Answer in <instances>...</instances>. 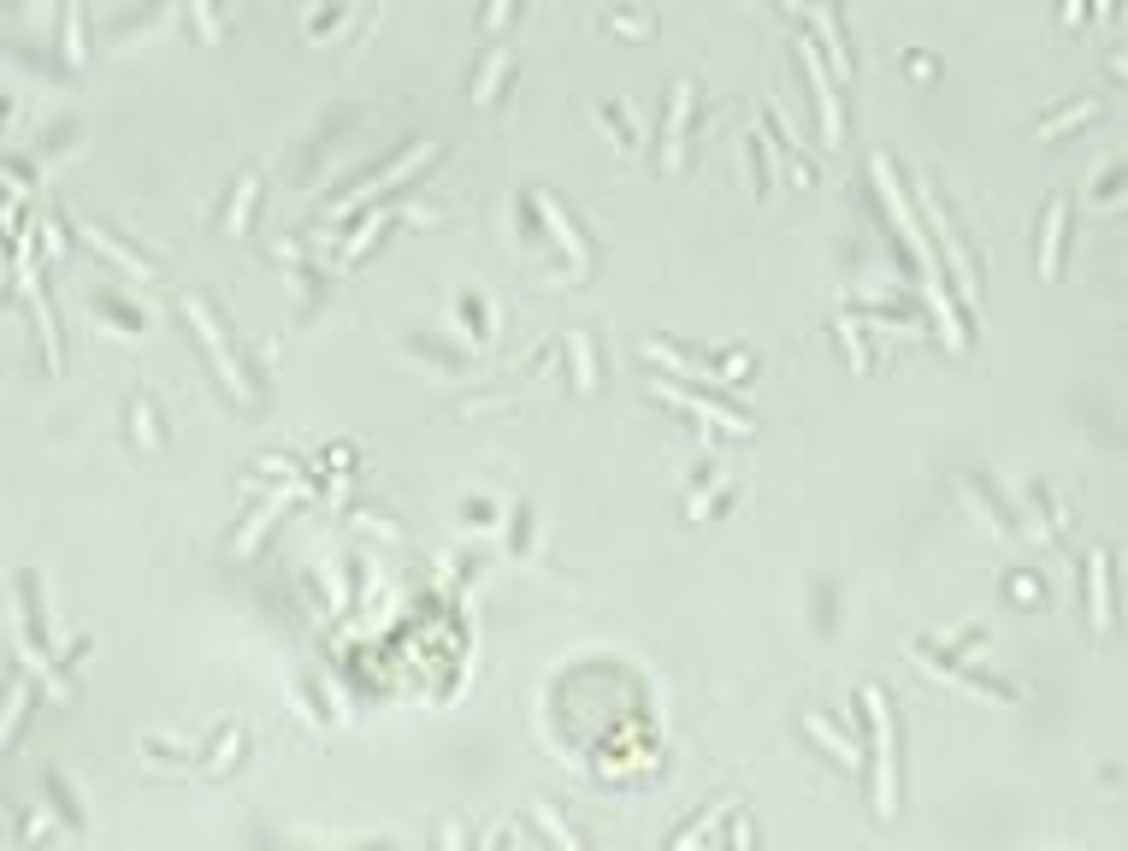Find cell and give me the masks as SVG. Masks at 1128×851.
<instances>
[{"mask_svg": "<svg viewBox=\"0 0 1128 851\" xmlns=\"http://www.w3.org/2000/svg\"><path fill=\"white\" fill-rule=\"evenodd\" d=\"M65 48H71V60H83V18H77V6L65 12Z\"/></svg>", "mask_w": 1128, "mask_h": 851, "instance_id": "cell-9", "label": "cell"}, {"mask_svg": "<svg viewBox=\"0 0 1128 851\" xmlns=\"http://www.w3.org/2000/svg\"><path fill=\"white\" fill-rule=\"evenodd\" d=\"M810 733H815V739H821V745H827V751H833V757H845V763H857V751H851V745H845L839 733H827V721H821V716H810Z\"/></svg>", "mask_w": 1128, "mask_h": 851, "instance_id": "cell-7", "label": "cell"}, {"mask_svg": "<svg viewBox=\"0 0 1128 851\" xmlns=\"http://www.w3.org/2000/svg\"><path fill=\"white\" fill-rule=\"evenodd\" d=\"M443 846H449V851H455V834H449V840H443Z\"/></svg>", "mask_w": 1128, "mask_h": 851, "instance_id": "cell-12", "label": "cell"}, {"mask_svg": "<svg viewBox=\"0 0 1128 851\" xmlns=\"http://www.w3.org/2000/svg\"><path fill=\"white\" fill-rule=\"evenodd\" d=\"M1064 219H1069V207H1064V201H1052L1046 243H1040V266H1046V278H1058V255H1064Z\"/></svg>", "mask_w": 1128, "mask_h": 851, "instance_id": "cell-3", "label": "cell"}, {"mask_svg": "<svg viewBox=\"0 0 1128 851\" xmlns=\"http://www.w3.org/2000/svg\"><path fill=\"white\" fill-rule=\"evenodd\" d=\"M804 66L815 71V95H821V125H827V136H839V107H833V89H827V77H821V66H815V48H804Z\"/></svg>", "mask_w": 1128, "mask_h": 851, "instance_id": "cell-4", "label": "cell"}, {"mask_svg": "<svg viewBox=\"0 0 1128 851\" xmlns=\"http://www.w3.org/2000/svg\"><path fill=\"white\" fill-rule=\"evenodd\" d=\"M869 710H875V804L880 816H892V804H898V775H892V716H886V698L880 692H869Z\"/></svg>", "mask_w": 1128, "mask_h": 851, "instance_id": "cell-1", "label": "cell"}, {"mask_svg": "<svg viewBox=\"0 0 1128 851\" xmlns=\"http://www.w3.org/2000/svg\"><path fill=\"white\" fill-rule=\"evenodd\" d=\"M24 698H30V692H24V680H18V686H12V698H6V716H0V739L12 733V721H18V710H24Z\"/></svg>", "mask_w": 1128, "mask_h": 851, "instance_id": "cell-10", "label": "cell"}, {"mask_svg": "<svg viewBox=\"0 0 1128 851\" xmlns=\"http://www.w3.org/2000/svg\"><path fill=\"white\" fill-rule=\"evenodd\" d=\"M686 113H691V83H680V101H674V131H668V160L680 154V136H686Z\"/></svg>", "mask_w": 1128, "mask_h": 851, "instance_id": "cell-6", "label": "cell"}, {"mask_svg": "<svg viewBox=\"0 0 1128 851\" xmlns=\"http://www.w3.org/2000/svg\"><path fill=\"white\" fill-rule=\"evenodd\" d=\"M254 190H260V184L249 178V184H243V196H237V213H231V225H243V219H249V201H254Z\"/></svg>", "mask_w": 1128, "mask_h": 851, "instance_id": "cell-11", "label": "cell"}, {"mask_svg": "<svg viewBox=\"0 0 1128 851\" xmlns=\"http://www.w3.org/2000/svg\"><path fill=\"white\" fill-rule=\"evenodd\" d=\"M184 314L195 320V326H201V343H207V355L219 361V373H225V379L237 385V367H231V355H225V337H219V326H213V314H207L201 302H184Z\"/></svg>", "mask_w": 1128, "mask_h": 851, "instance_id": "cell-2", "label": "cell"}, {"mask_svg": "<svg viewBox=\"0 0 1128 851\" xmlns=\"http://www.w3.org/2000/svg\"><path fill=\"white\" fill-rule=\"evenodd\" d=\"M1093 113H1099V101H1081V107H1069L1064 119H1052V125H1040V131H1046V136H1052V131H1069L1075 119H1093Z\"/></svg>", "mask_w": 1128, "mask_h": 851, "instance_id": "cell-8", "label": "cell"}, {"mask_svg": "<svg viewBox=\"0 0 1128 851\" xmlns=\"http://www.w3.org/2000/svg\"><path fill=\"white\" fill-rule=\"evenodd\" d=\"M1093 621H1111V586H1105V556H1093Z\"/></svg>", "mask_w": 1128, "mask_h": 851, "instance_id": "cell-5", "label": "cell"}]
</instances>
